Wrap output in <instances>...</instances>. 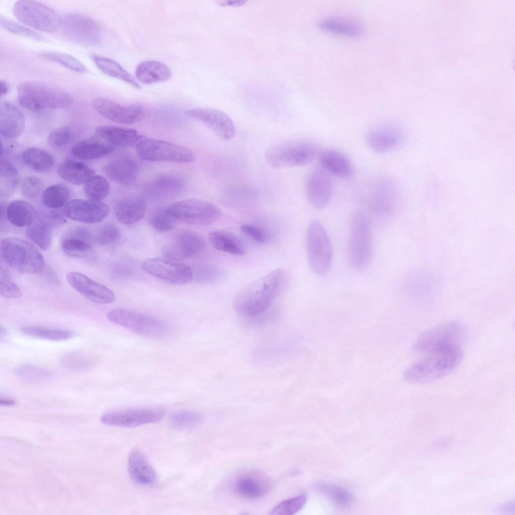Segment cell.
<instances>
[{"label":"cell","mask_w":515,"mask_h":515,"mask_svg":"<svg viewBox=\"0 0 515 515\" xmlns=\"http://www.w3.org/2000/svg\"><path fill=\"white\" fill-rule=\"evenodd\" d=\"M285 275L283 269H277L245 286L234 298L235 310L250 317L262 314L276 296Z\"/></svg>","instance_id":"1"},{"label":"cell","mask_w":515,"mask_h":515,"mask_svg":"<svg viewBox=\"0 0 515 515\" xmlns=\"http://www.w3.org/2000/svg\"><path fill=\"white\" fill-rule=\"evenodd\" d=\"M463 358L460 348L435 350L409 365L403 378L411 384H424L445 377L453 372Z\"/></svg>","instance_id":"2"},{"label":"cell","mask_w":515,"mask_h":515,"mask_svg":"<svg viewBox=\"0 0 515 515\" xmlns=\"http://www.w3.org/2000/svg\"><path fill=\"white\" fill-rule=\"evenodd\" d=\"M17 93L19 105L33 111L65 108L73 102L72 97L67 91L45 81L23 82L18 87Z\"/></svg>","instance_id":"3"},{"label":"cell","mask_w":515,"mask_h":515,"mask_svg":"<svg viewBox=\"0 0 515 515\" xmlns=\"http://www.w3.org/2000/svg\"><path fill=\"white\" fill-rule=\"evenodd\" d=\"M318 154L317 145L305 139H288L269 146L265 154L267 163L276 168L304 166L312 162Z\"/></svg>","instance_id":"4"},{"label":"cell","mask_w":515,"mask_h":515,"mask_svg":"<svg viewBox=\"0 0 515 515\" xmlns=\"http://www.w3.org/2000/svg\"><path fill=\"white\" fill-rule=\"evenodd\" d=\"M373 250V237L370 220L363 211H355L351 218L348 243V259L357 271L369 265Z\"/></svg>","instance_id":"5"},{"label":"cell","mask_w":515,"mask_h":515,"mask_svg":"<svg viewBox=\"0 0 515 515\" xmlns=\"http://www.w3.org/2000/svg\"><path fill=\"white\" fill-rule=\"evenodd\" d=\"M3 260L11 268L25 274L41 272L45 260L40 251L30 242L17 237H8L1 243Z\"/></svg>","instance_id":"6"},{"label":"cell","mask_w":515,"mask_h":515,"mask_svg":"<svg viewBox=\"0 0 515 515\" xmlns=\"http://www.w3.org/2000/svg\"><path fill=\"white\" fill-rule=\"evenodd\" d=\"M307 259L310 269L318 276L325 275L332 260V249L329 236L317 220L308 224L306 236Z\"/></svg>","instance_id":"7"},{"label":"cell","mask_w":515,"mask_h":515,"mask_svg":"<svg viewBox=\"0 0 515 515\" xmlns=\"http://www.w3.org/2000/svg\"><path fill=\"white\" fill-rule=\"evenodd\" d=\"M13 13L22 23L47 33L57 31L61 26L62 19L51 8L33 0H19L14 4Z\"/></svg>","instance_id":"8"},{"label":"cell","mask_w":515,"mask_h":515,"mask_svg":"<svg viewBox=\"0 0 515 515\" xmlns=\"http://www.w3.org/2000/svg\"><path fill=\"white\" fill-rule=\"evenodd\" d=\"M107 316L111 322L143 336L158 337L168 330L166 324L160 319L128 309L115 308Z\"/></svg>","instance_id":"9"},{"label":"cell","mask_w":515,"mask_h":515,"mask_svg":"<svg viewBox=\"0 0 515 515\" xmlns=\"http://www.w3.org/2000/svg\"><path fill=\"white\" fill-rule=\"evenodd\" d=\"M166 210L177 220L187 224L206 226L221 217L220 208L211 202L200 199H189L170 204Z\"/></svg>","instance_id":"10"},{"label":"cell","mask_w":515,"mask_h":515,"mask_svg":"<svg viewBox=\"0 0 515 515\" xmlns=\"http://www.w3.org/2000/svg\"><path fill=\"white\" fill-rule=\"evenodd\" d=\"M464 336L462 326L456 322L440 324L426 330L418 337L414 349L418 352L460 348Z\"/></svg>","instance_id":"11"},{"label":"cell","mask_w":515,"mask_h":515,"mask_svg":"<svg viewBox=\"0 0 515 515\" xmlns=\"http://www.w3.org/2000/svg\"><path fill=\"white\" fill-rule=\"evenodd\" d=\"M137 156L151 161H167L186 163L194 160L193 152L190 149L167 141L144 139L136 146Z\"/></svg>","instance_id":"12"},{"label":"cell","mask_w":515,"mask_h":515,"mask_svg":"<svg viewBox=\"0 0 515 515\" xmlns=\"http://www.w3.org/2000/svg\"><path fill=\"white\" fill-rule=\"evenodd\" d=\"M64 34L70 40L85 46L99 44L102 33L98 23L92 18L82 15L71 14L62 19Z\"/></svg>","instance_id":"13"},{"label":"cell","mask_w":515,"mask_h":515,"mask_svg":"<svg viewBox=\"0 0 515 515\" xmlns=\"http://www.w3.org/2000/svg\"><path fill=\"white\" fill-rule=\"evenodd\" d=\"M142 269L151 276L176 285L186 284L193 276L192 269L187 265L166 257L147 259L143 262Z\"/></svg>","instance_id":"14"},{"label":"cell","mask_w":515,"mask_h":515,"mask_svg":"<svg viewBox=\"0 0 515 515\" xmlns=\"http://www.w3.org/2000/svg\"><path fill=\"white\" fill-rule=\"evenodd\" d=\"M164 414V410L159 408H130L106 413L101 417V421L109 425L130 428L158 422Z\"/></svg>","instance_id":"15"},{"label":"cell","mask_w":515,"mask_h":515,"mask_svg":"<svg viewBox=\"0 0 515 515\" xmlns=\"http://www.w3.org/2000/svg\"><path fill=\"white\" fill-rule=\"evenodd\" d=\"M388 178H380L374 183L369 196L371 211L381 218L390 217L395 213L397 203V190Z\"/></svg>","instance_id":"16"},{"label":"cell","mask_w":515,"mask_h":515,"mask_svg":"<svg viewBox=\"0 0 515 515\" xmlns=\"http://www.w3.org/2000/svg\"><path fill=\"white\" fill-rule=\"evenodd\" d=\"M92 107L107 119L120 124H131L144 117L145 109L139 104L121 105L104 97H98L92 101Z\"/></svg>","instance_id":"17"},{"label":"cell","mask_w":515,"mask_h":515,"mask_svg":"<svg viewBox=\"0 0 515 515\" xmlns=\"http://www.w3.org/2000/svg\"><path fill=\"white\" fill-rule=\"evenodd\" d=\"M332 176L320 165L310 173L306 183V195L310 204L315 208L322 209L329 203L332 194Z\"/></svg>","instance_id":"18"},{"label":"cell","mask_w":515,"mask_h":515,"mask_svg":"<svg viewBox=\"0 0 515 515\" xmlns=\"http://www.w3.org/2000/svg\"><path fill=\"white\" fill-rule=\"evenodd\" d=\"M187 115L209 128L223 140L231 139L235 133L234 124L223 112L210 108H199L188 110Z\"/></svg>","instance_id":"19"},{"label":"cell","mask_w":515,"mask_h":515,"mask_svg":"<svg viewBox=\"0 0 515 515\" xmlns=\"http://www.w3.org/2000/svg\"><path fill=\"white\" fill-rule=\"evenodd\" d=\"M206 247V242L200 234L184 231L175 236L164 253L165 257L179 261L196 257L203 253Z\"/></svg>","instance_id":"20"},{"label":"cell","mask_w":515,"mask_h":515,"mask_svg":"<svg viewBox=\"0 0 515 515\" xmlns=\"http://www.w3.org/2000/svg\"><path fill=\"white\" fill-rule=\"evenodd\" d=\"M69 219L87 223H96L103 220L109 214L105 203L92 199H74L67 202L63 210Z\"/></svg>","instance_id":"21"},{"label":"cell","mask_w":515,"mask_h":515,"mask_svg":"<svg viewBox=\"0 0 515 515\" xmlns=\"http://www.w3.org/2000/svg\"><path fill=\"white\" fill-rule=\"evenodd\" d=\"M66 279L72 288L92 301L109 304L115 300V295L110 289L82 273L70 272Z\"/></svg>","instance_id":"22"},{"label":"cell","mask_w":515,"mask_h":515,"mask_svg":"<svg viewBox=\"0 0 515 515\" xmlns=\"http://www.w3.org/2000/svg\"><path fill=\"white\" fill-rule=\"evenodd\" d=\"M403 134L397 126L391 124L379 125L371 128L366 135V141L370 149L375 153L390 152L402 143Z\"/></svg>","instance_id":"23"},{"label":"cell","mask_w":515,"mask_h":515,"mask_svg":"<svg viewBox=\"0 0 515 515\" xmlns=\"http://www.w3.org/2000/svg\"><path fill=\"white\" fill-rule=\"evenodd\" d=\"M95 236L85 228L75 227L65 233L61 241V248L68 256L93 261L96 255L92 247Z\"/></svg>","instance_id":"24"},{"label":"cell","mask_w":515,"mask_h":515,"mask_svg":"<svg viewBox=\"0 0 515 515\" xmlns=\"http://www.w3.org/2000/svg\"><path fill=\"white\" fill-rule=\"evenodd\" d=\"M271 482L265 475L258 472L246 473L239 476L233 484L234 492L240 497L258 498L270 490Z\"/></svg>","instance_id":"25"},{"label":"cell","mask_w":515,"mask_h":515,"mask_svg":"<svg viewBox=\"0 0 515 515\" xmlns=\"http://www.w3.org/2000/svg\"><path fill=\"white\" fill-rule=\"evenodd\" d=\"M319 165L331 176L349 179L353 175V167L348 157L338 150L326 148L318 153Z\"/></svg>","instance_id":"26"},{"label":"cell","mask_w":515,"mask_h":515,"mask_svg":"<svg viewBox=\"0 0 515 515\" xmlns=\"http://www.w3.org/2000/svg\"><path fill=\"white\" fill-rule=\"evenodd\" d=\"M130 478L141 485H150L155 482L157 474L143 453L139 449L132 450L127 461Z\"/></svg>","instance_id":"27"},{"label":"cell","mask_w":515,"mask_h":515,"mask_svg":"<svg viewBox=\"0 0 515 515\" xmlns=\"http://www.w3.org/2000/svg\"><path fill=\"white\" fill-rule=\"evenodd\" d=\"M25 117L15 105L3 102L0 106V131L7 138H15L23 132L25 127Z\"/></svg>","instance_id":"28"},{"label":"cell","mask_w":515,"mask_h":515,"mask_svg":"<svg viewBox=\"0 0 515 515\" xmlns=\"http://www.w3.org/2000/svg\"><path fill=\"white\" fill-rule=\"evenodd\" d=\"M105 174L112 181L124 185H130L138 174L137 163L131 158L121 157L112 159L104 166Z\"/></svg>","instance_id":"29"},{"label":"cell","mask_w":515,"mask_h":515,"mask_svg":"<svg viewBox=\"0 0 515 515\" xmlns=\"http://www.w3.org/2000/svg\"><path fill=\"white\" fill-rule=\"evenodd\" d=\"M96 131L107 142L123 147L136 146L145 136L132 129L112 126H101Z\"/></svg>","instance_id":"30"},{"label":"cell","mask_w":515,"mask_h":515,"mask_svg":"<svg viewBox=\"0 0 515 515\" xmlns=\"http://www.w3.org/2000/svg\"><path fill=\"white\" fill-rule=\"evenodd\" d=\"M146 209V203L143 198L129 196L117 203L115 213L119 222L124 225H132L143 217Z\"/></svg>","instance_id":"31"},{"label":"cell","mask_w":515,"mask_h":515,"mask_svg":"<svg viewBox=\"0 0 515 515\" xmlns=\"http://www.w3.org/2000/svg\"><path fill=\"white\" fill-rule=\"evenodd\" d=\"M210 244L215 249L229 254L241 255L245 253V246L235 233L224 230L211 231L208 235Z\"/></svg>","instance_id":"32"},{"label":"cell","mask_w":515,"mask_h":515,"mask_svg":"<svg viewBox=\"0 0 515 515\" xmlns=\"http://www.w3.org/2000/svg\"><path fill=\"white\" fill-rule=\"evenodd\" d=\"M135 75L141 82L150 84L168 80L171 71L165 64L150 60L140 63L136 67Z\"/></svg>","instance_id":"33"},{"label":"cell","mask_w":515,"mask_h":515,"mask_svg":"<svg viewBox=\"0 0 515 515\" xmlns=\"http://www.w3.org/2000/svg\"><path fill=\"white\" fill-rule=\"evenodd\" d=\"M114 146L96 140H86L74 144L71 149L72 155L83 160H92L101 158L114 149Z\"/></svg>","instance_id":"34"},{"label":"cell","mask_w":515,"mask_h":515,"mask_svg":"<svg viewBox=\"0 0 515 515\" xmlns=\"http://www.w3.org/2000/svg\"><path fill=\"white\" fill-rule=\"evenodd\" d=\"M6 217L9 222L17 227H28L37 217L33 206L26 201L15 200L6 208Z\"/></svg>","instance_id":"35"},{"label":"cell","mask_w":515,"mask_h":515,"mask_svg":"<svg viewBox=\"0 0 515 515\" xmlns=\"http://www.w3.org/2000/svg\"><path fill=\"white\" fill-rule=\"evenodd\" d=\"M57 171L63 179L75 185L86 183L95 174V170L85 164L73 160L62 162Z\"/></svg>","instance_id":"36"},{"label":"cell","mask_w":515,"mask_h":515,"mask_svg":"<svg viewBox=\"0 0 515 515\" xmlns=\"http://www.w3.org/2000/svg\"><path fill=\"white\" fill-rule=\"evenodd\" d=\"M91 58L97 67L104 73L123 81L136 89L141 88L133 76L115 60L95 54L92 55Z\"/></svg>","instance_id":"37"},{"label":"cell","mask_w":515,"mask_h":515,"mask_svg":"<svg viewBox=\"0 0 515 515\" xmlns=\"http://www.w3.org/2000/svg\"><path fill=\"white\" fill-rule=\"evenodd\" d=\"M55 227L44 217L27 227V236L39 247L47 250L51 244L52 230Z\"/></svg>","instance_id":"38"},{"label":"cell","mask_w":515,"mask_h":515,"mask_svg":"<svg viewBox=\"0 0 515 515\" xmlns=\"http://www.w3.org/2000/svg\"><path fill=\"white\" fill-rule=\"evenodd\" d=\"M24 163L32 169L39 173L50 170L54 165V159L50 154L41 149L31 147L22 154Z\"/></svg>","instance_id":"39"},{"label":"cell","mask_w":515,"mask_h":515,"mask_svg":"<svg viewBox=\"0 0 515 515\" xmlns=\"http://www.w3.org/2000/svg\"><path fill=\"white\" fill-rule=\"evenodd\" d=\"M70 196L68 187L63 184H56L47 188L41 194L42 204L51 209H58L67 203Z\"/></svg>","instance_id":"40"},{"label":"cell","mask_w":515,"mask_h":515,"mask_svg":"<svg viewBox=\"0 0 515 515\" xmlns=\"http://www.w3.org/2000/svg\"><path fill=\"white\" fill-rule=\"evenodd\" d=\"M256 195L255 190L250 186H234L224 191L222 200L225 205L237 207L251 202Z\"/></svg>","instance_id":"41"},{"label":"cell","mask_w":515,"mask_h":515,"mask_svg":"<svg viewBox=\"0 0 515 515\" xmlns=\"http://www.w3.org/2000/svg\"><path fill=\"white\" fill-rule=\"evenodd\" d=\"M184 186V181L173 175H163L156 178L151 183V192L158 196H170L180 192Z\"/></svg>","instance_id":"42"},{"label":"cell","mask_w":515,"mask_h":515,"mask_svg":"<svg viewBox=\"0 0 515 515\" xmlns=\"http://www.w3.org/2000/svg\"><path fill=\"white\" fill-rule=\"evenodd\" d=\"M317 489L338 506L347 507L352 502V494L345 488L334 484L319 482L316 484Z\"/></svg>","instance_id":"43"},{"label":"cell","mask_w":515,"mask_h":515,"mask_svg":"<svg viewBox=\"0 0 515 515\" xmlns=\"http://www.w3.org/2000/svg\"><path fill=\"white\" fill-rule=\"evenodd\" d=\"M40 56L74 72L85 73L88 71L83 63L73 56L65 53L49 51L41 53Z\"/></svg>","instance_id":"44"},{"label":"cell","mask_w":515,"mask_h":515,"mask_svg":"<svg viewBox=\"0 0 515 515\" xmlns=\"http://www.w3.org/2000/svg\"><path fill=\"white\" fill-rule=\"evenodd\" d=\"M21 331L25 334L30 336L54 341L66 340L72 336L71 332L67 330L36 326L23 327Z\"/></svg>","instance_id":"45"},{"label":"cell","mask_w":515,"mask_h":515,"mask_svg":"<svg viewBox=\"0 0 515 515\" xmlns=\"http://www.w3.org/2000/svg\"><path fill=\"white\" fill-rule=\"evenodd\" d=\"M83 190L90 199L100 201L108 195L110 185L104 177L99 175L94 176L85 183Z\"/></svg>","instance_id":"46"},{"label":"cell","mask_w":515,"mask_h":515,"mask_svg":"<svg viewBox=\"0 0 515 515\" xmlns=\"http://www.w3.org/2000/svg\"><path fill=\"white\" fill-rule=\"evenodd\" d=\"M322 29L340 34L356 36L360 35L362 30L357 25L337 19H327L320 24Z\"/></svg>","instance_id":"47"},{"label":"cell","mask_w":515,"mask_h":515,"mask_svg":"<svg viewBox=\"0 0 515 515\" xmlns=\"http://www.w3.org/2000/svg\"><path fill=\"white\" fill-rule=\"evenodd\" d=\"M75 136V133L71 127H61L51 131L48 137V143L53 148H60L73 141Z\"/></svg>","instance_id":"48"},{"label":"cell","mask_w":515,"mask_h":515,"mask_svg":"<svg viewBox=\"0 0 515 515\" xmlns=\"http://www.w3.org/2000/svg\"><path fill=\"white\" fill-rule=\"evenodd\" d=\"M306 496H299L284 500L277 505L272 510L271 514L274 515H291L298 512L304 506Z\"/></svg>","instance_id":"49"},{"label":"cell","mask_w":515,"mask_h":515,"mask_svg":"<svg viewBox=\"0 0 515 515\" xmlns=\"http://www.w3.org/2000/svg\"><path fill=\"white\" fill-rule=\"evenodd\" d=\"M202 416L199 413L187 410H179L173 413L169 417L171 423L179 427H192L198 424Z\"/></svg>","instance_id":"50"},{"label":"cell","mask_w":515,"mask_h":515,"mask_svg":"<svg viewBox=\"0 0 515 515\" xmlns=\"http://www.w3.org/2000/svg\"><path fill=\"white\" fill-rule=\"evenodd\" d=\"M0 294L7 298H18L22 296L20 289L6 269L2 266L0 270Z\"/></svg>","instance_id":"51"},{"label":"cell","mask_w":515,"mask_h":515,"mask_svg":"<svg viewBox=\"0 0 515 515\" xmlns=\"http://www.w3.org/2000/svg\"><path fill=\"white\" fill-rule=\"evenodd\" d=\"M177 220L165 209L154 213L150 218V223L158 231L168 232L174 228Z\"/></svg>","instance_id":"52"},{"label":"cell","mask_w":515,"mask_h":515,"mask_svg":"<svg viewBox=\"0 0 515 515\" xmlns=\"http://www.w3.org/2000/svg\"><path fill=\"white\" fill-rule=\"evenodd\" d=\"M121 237L120 229L113 223L101 226L95 235V240L102 245H110L118 241Z\"/></svg>","instance_id":"53"},{"label":"cell","mask_w":515,"mask_h":515,"mask_svg":"<svg viewBox=\"0 0 515 515\" xmlns=\"http://www.w3.org/2000/svg\"><path fill=\"white\" fill-rule=\"evenodd\" d=\"M1 26L7 31L14 34L29 38L38 41H44L43 37L29 28L25 27L5 17H1Z\"/></svg>","instance_id":"54"},{"label":"cell","mask_w":515,"mask_h":515,"mask_svg":"<svg viewBox=\"0 0 515 515\" xmlns=\"http://www.w3.org/2000/svg\"><path fill=\"white\" fill-rule=\"evenodd\" d=\"M43 187V184L40 178L30 176L27 177L23 180L22 184V192L25 197L33 198L40 194Z\"/></svg>","instance_id":"55"},{"label":"cell","mask_w":515,"mask_h":515,"mask_svg":"<svg viewBox=\"0 0 515 515\" xmlns=\"http://www.w3.org/2000/svg\"><path fill=\"white\" fill-rule=\"evenodd\" d=\"M18 173L16 167L6 159H2L1 161V177L4 179L6 184H9L10 187L15 186L17 183Z\"/></svg>","instance_id":"56"},{"label":"cell","mask_w":515,"mask_h":515,"mask_svg":"<svg viewBox=\"0 0 515 515\" xmlns=\"http://www.w3.org/2000/svg\"><path fill=\"white\" fill-rule=\"evenodd\" d=\"M92 361L85 354L75 353L67 356L63 359V364L71 369H81L91 365Z\"/></svg>","instance_id":"57"},{"label":"cell","mask_w":515,"mask_h":515,"mask_svg":"<svg viewBox=\"0 0 515 515\" xmlns=\"http://www.w3.org/2000/svg\"><path fill=\"white\" fill-rule=\"evenodd\" d=\"M17 373L23 378L38 380L49 375L48 371L32 365H23L17 370Z\"/></svg>","instance_id":"58"},{"label":"cell","mask_w":515,"mask_h":515,"mask_svg":"<svg viewBox=\"0 0 515 515\" xmlns=\"http://www.w3.org/2000/svg\"><path fill=\"white\" fill-rule=\"evenodd\" d=\"M240 229L242 232L256 242L264 243L268 240V235L266 232L255 225L243 224L240 226Z\"/></svg>","instance_id":"59"},{"label":"cell","mask_w":515,"mask_h":515,"mask_svg":"<svg viewBox=\"0 0 515 515\" xmlns=\"http://www.w3.org/2000/svg\"><path fill=\"white\" fill-rule=\"evenodd\" d=\"M9 85L8 83L4 80H1L0 81V96L1 97L6 95L9 91Z\"/></svg>","instance_id":"60"},{"label":"cell","mask_w":515,"mask_h":515,"mask_svg":"<svg viewBox=\"0 0 515 515\" xmlns=\"http://www.w3.org/2000/svg\"><path fill=\"white\" fill-rule=\"evenodd\" d=\"M15 401L12 399H1L0 400V404L2 405L10 406L15 404Z\"/></svg>","instance_id":"61"}]
</instances>
